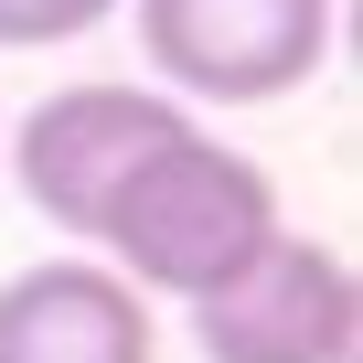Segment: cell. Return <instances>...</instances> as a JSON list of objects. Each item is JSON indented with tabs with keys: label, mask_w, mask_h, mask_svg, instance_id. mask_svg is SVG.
Here are the masks:
<instances>
[{
	"label": "cell",
	"mask_w": 363,
	"mask_h": 363,
	"mask_svg": "<svg viewBox=\"0 0 363 363\" xmlns=\"http://www.w3.org/2000/svg\"><path fill=\"white\" fill-rule=\"evenodd\" d=\"M267 235H278V182L193 118V128H171V139L118 182V203L96 214L86 246H96V267H118L139 299H182V310H193V299L225 289Z\"/></svg>",
	"instance_id": "obj_1"
},
{
	"label": "cell",
	"mask_w": 363,
	"mask_h": 363,
	"mask_svg": "<svg viewBox=\"0 0 363 363\" xmlns=\"http://www.w3.org/2000/svg\"><path fill=\"white\" fill-rule=\"evenodd\" d=\"M118 11H139V65L182 107H267L331 54V0H118Z\"/></svg>",
	"instance_id": "obj_2"
},
{
	"label": "cell",
	"mask_w": 363,
	"mask_h": 363,
	"mask_svg": "<svg viewBox=\"0 0 363 363\" xmlns=\"http://www.w3.org/2000/svg\"><path fill=\"white\" fill-rule=\"evenodd\" d=\"M171 128H193V107L160 96V86H128V75H86V86H54L11 139H0V160H11L22 182V203L54 225V235H96V214L118 203V182L171 139Z\"/></svg>",
	"instance_id": "obj_3"
},
{
	"label": "cell",
	"mask_w": 363,
	"mask_h": 363,
	"mask_svg": "<svg viewBox=\"0 0 363 363\" xmlns=\"http://www.w3.org/2000/svg\"><path fill=\"white\" fill-rule=\"evenodd\" d=\"M203 363H352L363 352V289L331 235H267L225 289L193 299Z\"/></svg>",
	"instance_id": "obj_4"
},
{
	"label": "cell",
	"mask_w": 363,
	"mask_h": 363,
	"mask_svg": "<svg viewBox=\"0 0 363 363\" xmlns=\"http://www.w3.org/2000/svg\"><path fill=\"white\" fill-rule=\"evenodd\" d=\"M0 363H160V320L118 267L43 257L0 278Z\"/></svg>",
	"instance_id": "obj_5"
},
{
	"label": "cell",
	"mask_w": 363,
	"mask_h": 363,
	"mask_svg": "<svg viewBox=\"0 0 363 363\" xmlns=\"http://www.w3.org/2000/svg\"><path fill=\"white\" fill-rule=\"evenodd\" d=\"M96 22H118V0H0V54H43V43H86Z\"/></svg>",
	"instance_id": "obj_6"
}]
</instances>
